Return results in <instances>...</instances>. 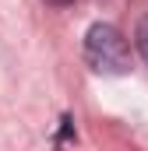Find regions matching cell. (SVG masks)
<instances>
[{"label": "cell", "instance_id": "cell-1", "mask_svg": "<svg viewBox=\"0 0 148 151\" xmlns=\"http://www.w3.org/2000/svg\"><path fill=\"white\" fill-rule=\"evenodd\" d=\"M85 60L95 74H127L131 70V46L110 21H95L85 32Z\"/></svg>", "mask_w": 148, "mask_h": 151}, {"label": "cell", "instance_id": "cell-2", "mask_svg": "<svg viewBox=\"0 0 148 151\" xmlns=\"http://www.w3.org/2000/svg\"><path fill=\"white\" fill-rule=\"evenodd\" d=\"M134 42H138V53L145 56V63H148V14L138 21V28H134Z\"/></svg>", "mask_w": 148, "mask_h": 151}, {"label": "cell", "instance_id": "cell-3", "mask_svg": "<svg viewBox=\"0 0 148 151\" xmlns=\"http://www.w3.org/2000/svg\"><path fill=\"white\" fill-rule=\"evenodd\" d=\"M46 4H53V7H67V4H74V0H46Z\"/></svg>", "mask_w": 148, "mask_h": 151}]
</instances>
